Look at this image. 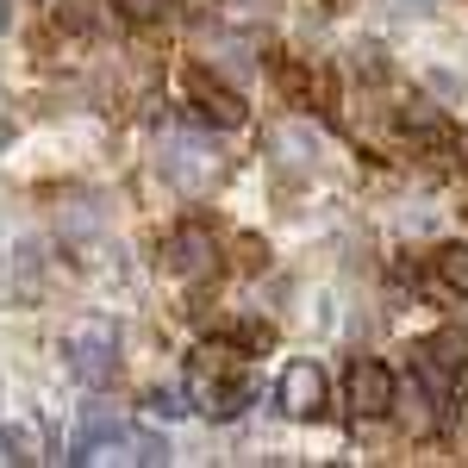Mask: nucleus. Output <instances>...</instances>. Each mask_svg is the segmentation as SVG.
I'll return each instance as SVG.
<instances>
[{"instance_id": "20e7f679", "label": "nucleus", "mask_w": 468, "mask_h": 468, "mask_svg": "<svg viewBox=\"0 0 468 468\" xmlns=\"http://www.w3.org/2000/svg\"><path fill=\"white\" fill-rule=\"evenodd\" d=\"M324 399V375L313 368V362H293L288 375H282V412H293V419H313Z\"/></svg>"}, {"instance_id": "0eeeda50", "label": "nucleus", "mask_w": 468, "mask_h": 468, "mask_svg": "<svg viewBox=\"0 0 468 468\" xmlns=\"http://www.w3.org/2000/svg\"><path fill=\"white\" fill-rule=\"evenodd\" d=\"M125 19H138V26H156V19H169V0H125Z\"/></svg>"}, {"instance_id": "423d86ee", "label": "nucleus", "mask_w": 468, "mask_h": 468, "mask_svg": "<svg viewBox=\"0 0 468 468\" xmlns=\"http://www.w3.org/2000/svg\"><path fill=\"white\" fill-rule=\"evenodd\" d=\"M431 275L456 293V300H468V250H463V244H443V250L431 256Z\"/></svg>"}, {"instance_id": "39448f33", "label": "nucleus", "mask_w": 468, "mask_h": 468, "mask_svg": "<svg viewBox=\"0 0 468 468\" xmlns=\"http://www.w3.org/2000/svg\"><path fill=\"white\" fill-rule=\"evenodd\" d=\"M169 269L176 275H194V269H213V244L200 238V225H181L169 238Z\"/></svg>"}, {"instance_id": "f03ea898", "label": "nucleus", "mask_w": 468, "mask_h": 468, "mask_svg": "<svg viewBox=\"0 0 468 468\" xmlns=\"http://www.w3.org/2000/svg\"><path fill=\"white\" fill-rule=\"evenodd\" d=\"M187 101L207 112L213 125H244V101H238L231 88H218L207 69H187Z\"/></svg>"}, {"instance_id": "f257e3e1", "label": "nucleus", "mask_w": 468, "mask_h": 468, "mask_svg": "<svg viewBox=\"0 0 468 468\" xmlns=\"http://www.w3.org/2000/svg\"><path fill=\"white\" fill-rule=\"evenodd\" d=\"M394 394H399V381H394L388 362H375V356L350 362V406H356L362 419H381V412L394 406Z\"/></svg>"}, {"instance_id": "7ed1b4c3", "label": "nucleus", "mask_w": 468, "mask_h": 468, "mask_svg": "<svg viewBox=\"0 0 468 468\" xmlns=\"http://www.w3.org/2000/svg\"><path fill=\"white\" fill-rule=\"evenodd\" d=\"M399 132H412L425 150H443V144H450V119H443L425 94H406V101H399Z\"/></svg>"}]
</instances>
